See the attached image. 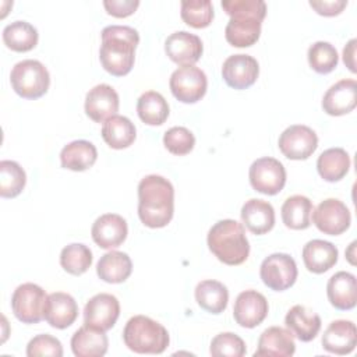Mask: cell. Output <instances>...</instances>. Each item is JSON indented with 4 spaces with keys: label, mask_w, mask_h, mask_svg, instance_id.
<instances>
[{
    "label": "cell",
    "mask_w": 357,
    "mask_h": 357,
    "mask_svg": "<svg viewBox=\"0 0 357 357\" xmlns=\"http://www.w3.org/2000/svg\"><path fill=\"white\" fill-rule=\"evenodd\" d=\"M251 187L265 195H276L286 184V169L275 158H259L252 162L248 172Z\"/></svg>",
    "instance_id": "obj_10"
},
{
    "label": "cell",
    "mask_w": 357,
    "mask_h": 357,
    "mask_svg": "<svg viewBox=\"0 0 357 357\" xmlns=\"http://www.w3.org/2000/svg\"><path fill=\"white\" fill-rule=\"evenodd\" d=\"M308 64L318 74H329L339 63V56L333 45L318 40L308 47Z\"/></svg>",
    "instance_id": "obj_38"
},
{
    "label": "cell",
    "mask_w": 357,
    "mask_h": 357,
    "mask_svg": "<svg viewBox=\"0 0 357 357\" xmlns=\"http://www.w3.org/2000/svg\"><path fill=\"white\" fill-rule=\"evenodd\" d=\"M46 301L47 294L40 286L22 283L11 296V310L22 324H38L43 319Z\"/></svg>",
    "instance_id": "obj_7"
},
{
    "label": "cell",
    "mask_w": 357,
    "mask_h": 357,
    "mask_svg": "<svg viewBox=\"0 0 357 357\" xmlns=\"http://www.w3.org/2000/svg\"><path fill=\"white\" fill-rule=\"evenodd\" d=\"M357 105L356 79H340L333 84L322 98V109L329 116H343Z\"/></svg>",
    "instance_id": "obj_19"
},
{
    "label": "cell",
    "mask_w": 357,
    "mask_h": 357,
    "mask_svg": "<svg viewBox=\"0 0 357 357\" xmlns=\"http://www.w3.org/2000/svg\"><path fill=\"white\" fill-rule=\"evenodd\" d=\"M278 145L287 159L305 160L315 152L318 137L312 128L303 124H294L280 134Z\"/></svg>",
    "instance_id": "obj_12"
},
{
    "label": "cell",
    "mask_w": 357,
    "mask_h": 357,
    "mask_svg": "<svg viewBox=\"0 0 357 357\" xmlns=\"http://www.w3.org/2000/svg\"><path fill=\"white\" fill-rule=\"evenodd\" d=\"M60 265L67 273L79 276L92 265V251L81 243L68 244L60 252Z\"/></svg>",
    "instance_id": "obj_36"
},
{
    "label": "cell",
    "mask_w": 357,
    "mask_h": 357,
    "mask_svg": "<svg viewBox=\"0 0 357 357\" xmlns=\"http://www.w3.org/2000/svg\"><path fill=\"white\" fill-rule=\"evenodd\" d=\"M195 300L198 305L211 314H222L229 301L227 287L218 280H202L195 287Z\"/></svg>",
    "instance_id": "obj_31"
},
{
    "label": "cell",
    "mask_w": 357,
    "mask_h": 357,
    "mask_svg": "<svg viewBox=\"0 0 357 357\" xmlns=\"http://www.w3.org/2000/svg\"><path fill=\"white\" fill-rule=\"evenodd\" d=\"M350 169V156L343 148H329L317 160L318 174L329 183L342 180Z\"/></svg>",
    "instance_id": "obj_32"
},
{
    "label": "cell",
    "mask_w": 357,
    "mask_h": 357,
    "mask_svg": "<svg viewBox=\"0 0 357 357\" xmlns=\"http://www.w3.org/2000/svg\"><path fill=\"white\" fill-rule=\"evenodd\" d=\"M10 82L17 95L24 99H38L43 96L50 85L47 68L38 60L26 59L18 61L11 73Z\"/></svg>",
    "instance_id": "obj_6"
},
{
    "label": "cell",
    "mask_w": 357,
    "mask_h": 357,
    "mask_svg": "<svg viewBox=\"0 0 357 357\" xmlns=\"http://www.w3.org/2000/svg\"><path fill=\"white\" fill-rule=\"evenodd\" d=\"M284 324L287 329L301 342H311L317 337L321 329L319 315L300 304L287 311Z\"/></svg>",
    "instance_id": "obj_26"
},
{
    "label": "cell",
    "mask_w": 357,
    "mask_h": 357,
    "mask_svg": "<svg viewBox=\"0 0 357 357\" xmlns=\"http://www.w3.org/2000/svg\"><path fill=\"white\" fill-rule=\"evenodd\" d=\"M138 117L148 126H160L169 117V103L156 91L144 92L137 102Z\"/></svg>",
    "instance_id": "obj_35"
},
{
    "label": "cell",
    "mask_w": 357,
    "mask_h": 357,
    "mask_svg": "<svg viewBox=\"0 0 357 357\" xmlns=\"http://www.w3.org/2000/svg\"><path fill=\"white\" fill-rule=\"evenodd\" d=\"M312 223L319 231L329 236H339L344 233L351 222L349 208L336 198H328L321 201L315 209H312Z\"/></svg>",
    "instance_id": "obj_11"
},
{
    "label": "cell",
    "mask_w": 357,
    "mask_h": 357,
    "mask_svg": "<svg viewBox=\"0 0 357 357\" xmlns=\"http://www.w3.org/2000/svg\"><path fill=\"white\" fill-rule=\"evenodd\" d=\"M169 86L177 100L195 103L205 96L208 79L201 68L195 66H180L170 75Z\"/></svg>",
    "instance_id": "obj_8"
},
{
    "label": "cell",
    "mask_w": 357,
    "mask_h": 357,
    "mask_svg": "<svg viewBox=\"0 0 357 357\" xmlns=\"http://www.w3.org/2000/svg\"><path fill=\"white\" fill-rule=\"evenodd\" d=\"M294 351L296 343L293 333L282 326H271L261 333L254 356L290 357Z\"/></svg>",
    "instance_id": "obj_23"
},
{
    "label": "cell",
    "mask_w": 357,
    "mask_h": 357,
    "mask_svg": "<svg viewBox=\"0 0 357 357\" xmlns=\"http://www.w3.org/2000/svg\"><path fill=\"white\" fill-rule=\"evenodd\" d=\"M78 317V305L73 296L63 291H54L47 296L43 319L56 329L71 326Z\"/></svg>",
    "instance_id": "obj_21"
},
{
    "label": "cell",
    "mask_w": 357,
    "mask_h": 357,
    "mask_svg": "<svg viewBox=\"0 0 357 357\" xmlns=\"http://www.w3.org/2000/svg\"><path fill=\"white\" fill-rule=\"evenodd\" d=\"M26 184L25 170L14 160L0 162V195L3 198H15Z\"/></svg>",
    "instance_id": "obj_37"
},
{
    "label": "cell",
    "mask_w": 357,
    "mask_h": 357,
    "mask_svg": "<svg viewBox=\"0 0 357 357\" xmlns=\"http://www.w3.org/2000/svg\"><path fill=\"white\" fill-rule=\"evenodd\" d=\"M26 356L28 357H38V356H50V357H61L63 356V346L59 339L52 335L42 333L32 337L26 346Z\"/></svg>",
    "instance_id": "obj_42"
},
{
    "label": "cell",
    "mask_w": 357,
    "mask_h": 357,
    "mask_svg": "<svg viewBox=\"0 0 357 357\" xmlns=\"http://www.w3.org/2000/svg\"><path fill=\"white\" fill-rule=\"evenodd\" d=\"M98 159L96 146L86 139H77L67 144L60 152L61 167L73 172H84L95 165Z\"/></svg>",
    "instance_id": "obj_28"
},
{
    "label": "cell",
    "mask_w": 357,
    "mask_h": 357,
    "mask_svg": "<svg viewBox=\"0 0 357 357\" xmlns=\"http://www.w3.org/2000/svg\"><path fill=\"white\" fill-rule=\"evenodd\" d=\"M181 20L197 29L206 28L213 20V6L209 0L181 1Z\"/></svg>",
    "instance_id": "obj_39"
},
{
    "label": "cell",
    "mask_w": 357,
    "mask_h": 357,
    "mask_svg": "<svg viewBox=\"0 0 357 357\" xmlns=\"http://www.w3.org/2000/svg\"><path fill=\"white\" fill-rule=\"evenodd\" d=\"M91 234L95 244H98L100 248H117L127 238V222L117 213H105L93 222Z\"/></svg>",
    "instance_id": "obj_16"
},
{
    "label": "cell",
    "mask_w": 357,
    "mask_h": 357,
    "mask_svg": "<svg viewBox=\"0 0 357 357\" xmlns=\"http://www.w3.org/2000/svg\"><path fill=\"white\" fill-rule=\"evenodd\" d=\"M241 220L254 234H265L275 226V209L264 199H248L241 208Z\"/></svg>",
    "instance_id": "obj_24"
},
{
    "label": "cell",
    "mask_w": 357,
    "mask_h": 357,
    "mask_svg": "<svg viewBox=\"0 0 357 357\" xmlns=\"http://www.w3.org/2000/svg\"><path fill=\"white\" fill-rule=\"evenodd\" d=\"M202 42L199 36L187 31H177L167 36L165 52L167 57L180 66H194L202 56Z\"/></svg>",
    "instance_id": "obj_17"
},
{
    "label": "cell",
    "mask_w": 357,
    "mask_h": 357,
    "mask_svg": "<svg viewBox=\"0 0 357 357\" xmlns=\"http://www.w3.org/2000/svg\"><path fill=\"white\" fill-rule=\"evenodd\" d=\"M259 75L258 61L250 54L229 56L222 66V77L233 89H247Z\"/></svg>",
    "instance_id": "obj_14"
},
{
    "label": "cell",
    "mask_w": 357,
    "mask_h": 357,
    "mask_svg": "<svg viewBox=\"0 0 357 357\" xmlns=\"http://www.w3.org/2000/svg\"><path fill=\"white\" fill-rule=\"evenodd\" d=\"M124 344L138 354H160L170 342L167 329L145 315H134L123 329Z\"/></svg>",
    "instance_id": "obj_5"
},
{
    "label": "cell",
    "mask_w": 357,
    "mask_h": 357,
    "mask_svg": "<svg viewBox=\"0 0 357 357\" xmlns=\"http://www.w3.org/2000/svg\"><path fill=\"white\" fill-rule=\"evenodd\" d=\"M120 315L119 300L109 293L95 294L84 307V325L102 332L112 329Z\"/></svg>",
    "instance_id": "obj_13"
},
{
    "label": "cell",
    "mask_w": 357,
    "mask_h": 357,
    "mask_svg": "<svg viewBox=\"0 0 357 357\" xmlns=\"http://www.w3.org/2000/svg\"><path fill=\"white\" fill-rule=\"evenodd\" d=\"M139 1L138 0H105L103 7L106 8L107 14L117 17V18H124L135 13L138 8Z\"/></svg>",
    "instance_id": "obj_43"
},
{
    "label": "cell",
    "mask_w": 357,
    "mask_h": 357,
    "mask_svg": "<svg viewBox=\"0 0 357 357\" xmlns=\"http://www.w3.org/2000/svg\"><path fill=\"white\" fill-rule=\"evenodd\" d=\"M174 213V188L163 176H145L138 184V216L151 229L170 223Z\"/></svg>",
    "instance_id": "obj_1"
},
{
    "label": "cell",
    "mask_w": 357,
    "mask_h": 357,
    "mask_svg": "<svg viewBox=\"0 0 357 357\" xmlns=\"http://www.w3.org/2000/svg\"><path fill=\"white\" fill-rule=\"evenodd\" d=\"M137 137L134 123L126 116H113L103 123L102 138L113 149L128 148Z\"/></svg>",
    "instance_id": "obj_30"
},
{
    "label": "cell",
    "mask_w": 357,
    "mask_h": 357,
    "mask_svg": "<svg viewBox=\"0 0 357 357\" xmlns=\"http://www.w3.org/2000/svg\"><path fill=\"white\" fill-rule=\"evenodd\" d=\"M163 145L170 153L183 156L192 151L195 137L185 127H172L163 135Z\"/></svg>",
    "instance_id": "obj_41"
},
{
    "label": "cell",
    "mask_w": 357,
    "mask_h": 357,
    "mask_svg": "<svg viewBox=\"0 0 357 357\" xmlns=\"http://www.w3.org/2000/svg\"><path fill=\"white\" fill-rule=\"evenodd\" d=\"M244 340L231 332H222L216 335L209 347L213 357H241L245 354Z\"/></svg>",
    "instance_id": "obj_40"
},
{
    "label": "cell",
    "mask_w": 357,
    "mask_h": 357,
    "mask_svg": "<svg viewBox=\"0 0 357 357\" xmlns=\"http://www.w3.org/2000/svg\"><path fill=\"white\" fill-rule=\"evenodd\" d=\"M326 296L332 307L340 311H347L356 307L357 303V282L350 272H336L326 284Z\"/></svg>",
    "instance_id": "obj_22"
},
{
    "label": "cell",
    "mask_w": 357,
    "mask_h": 357,
    "mask_svg": "<svg viewBox=\"0 0 357 357\" xmlns=\"http://www.w3.org/2000/svg\"><path fill=\"white\" fill-rule=\"evenodd\" d=\"M310 6L319 14V15H324V17H335V15H339L343 8L347 6V1L346 0H321V1H315V0H311L310 1Z\"/></svg>",
    "instance_id": "obj_44"
},
{
    "label": "cell",
    "mask_w": 357,
    "mask_h": 357,
    "mask_svg": "<svg viewBox=\"0 0 357 357\" xmlns=\"http://www.w3.org/2000/svg\"><path fill=\"white\" fill-rule=\"evenodd\" d=\"M356 43L357 40L351 39L343 49V63L351 73H356Z\"/></svg>",
    "instance_id": "obj_45"
},
{
    "label": "cell",
    "mask_w": 357,
    "mask_h": 357,
    "mask_svg": "<svg viewBox=\"0 0 357 357\" xmlns=\"http://www.w3.org/2000/svg\"><path fill=\"white\" fill-rule=\"evenodd\" d=\"M268 311L269 305L264 294L257 290H245L234 301L233 317L240 326L251 329L264 322Z\"/></svg>",
    "instance_id": "obj_15"
},
{
    "label": "cell",
    "mask_w": 357,
    "mask_h": 357,
    "mask_svg": "<svg viewBox=\"0 0 357 357\" xmlns=\"http://www.w3.org/2000/svg\"><path fill=\"white\" fill-rule=\"evenodd\" d=\"M322 347L333 354L344 356L357 344V329L354 322L347 319L332 321L322 335Z\"/></svg>",
    "instance_id": "obj_20"
},
{
    "label": "cell",
    "mask_w": 357,
    "mask_h": 357,
    "mask_svg": "<svg viewBox=\"0 0 357 357\" xmlns=\"http://www.w3.org/2000/svg\"><path fill=\"white\" fill-rule=\"evenodd\" d=\"M222 8L230 15L225 29L226 40L234 47H250L259 39L261 24L266 15L262 0H225Z\"/></svg>",
    "instance_id": "obj_2"
},
{
    "label": "cell",
    "mask_w": 357,
    "mask_h": 357,
    "mask_svg": "<svg viewBox=\"0 0 357 357\" xmlns=\"http://www.w3.org/2000/svg\"><path fill=\"white\" fill-rule=\"evenodd\" d=\"M139 43L137 29L127 25H109L102 31L99 60L102 67L114 77L127 75L135 60V47Z\"/></svg>",
    "instance_id": "obj_3"
},
{
    "label": "cell",
    "mask_w": 357,
    "mask_h": 357,
    "mask_svg": "<svg viewBox=\"0 0 357 357\" xmlns=\"http://www.w3.org/2000/svg\"><path fill=\"white\" fill-rule=\"evenodd\" d=\"M119 95L107 84H99L85 96V113L95 123H105L119 112Z\"/></svg>",
    "instance_id": "obj_18"
},
{
    "label": "cell",
    "mask_w": 357,
    "mask_h": 357,
    "mask_svg": "<svg viewBox=\"0 0 357 357\" xmlns=\"http://www.w3.org/2000/svg\"><path fill=\"white\" fill-rule=\"evenodd\" d=\"M107 346L109 340L105 332L88 325L77 329L71 337V350L77 357H102L106 354Z\"/></svg>",
    "instance_id": "obj_27"
},
{
    "label": "cell",
    "mask_w": 357,
    "mask_h": 357,
    "mask_svg": "<svg viewBox=\"0 0 357 357\" xmlns=\"http://www.w3.org/2000/svg\"><path fill=\"white\" fill-rule=\"evenodd\" d=\"M38 31L26 21H14L4 26L3 42L13 52L24 53L38 45Z\"/></svg>",
    "instance_id": "obj_34"
},
{
    "label": "cell",
    "mask_w": 357,
    "mask_h": 357,
    "mask_svg": "<svg viewBox=\"0 0 357 357\" xmlns=\"http://www.w3.org/2000/svg\"><path fill=\"white\" fill-rule=\"evenodd\" d=\"M132 272V262L128 254L121 251H109L100 257L96 265L99 279L106 283H123Z\"/></svg>",
    "instance_id": "obj_29"
},
{
    "label": "cell",
    "mask_w": 357,
    "mask_h": 357,
    "mask_svg": "<svg viewBox=\"0 0 357 357\" xmlns=\"http://www.w3.org/2000/svg\"><path fill=\"white\" fill-rule=\"evenodd\" d=\"M312 202L304 195H291L282 205V220L291 230H304L311 225Z\"/></svg>",
    "instance_id": "obj_33"
},
{
    "label": "cell",
    "mask_w": 357,
    "mask_h": 357,
    "mask_svg": "<svg viewBox=\"0 0 357 357\" xmlns=\"http://www.w3.org/2000/svg\"><path fill=\"white\" fill-rule=\"evenodd\" d=\"M339 251L331 243L325 240H311L303 248V261L305 268L312 273H325L337 262Z\"/></svg>",
    "instance_id": "obj_25"
},
{
    "label": "cell",
    "mask_w": 357,
    "mask_h": 357,
    "mask_svg": "<svg viewBox=\"0 0 357 357\" xmlns=\"http://www.w3.org/2000/svg\"><path fill=\"white\" fill-rule=\"evenodd\" d=\"M298 271L296 261L283 252H275L266 257L259 268V276L266 287L275 291H283L296 283Z\"/></svg>",
    "instance_id": "obj_9"
},
{
    "label": "cell",
    "mask_w": 357,
    "mask_h": 357,
    "mask_svg": "<svg viewBox=\"0 0 357 357\" xmlns=\"http://www.w3.org/2000/svg\"><path fill=\"white\" fill-rule=\"evenodd\" d=\"M211 252L226 265H241L250 255L244 226L233 219L216 222L206 237Z\"/></svg>",
    "instance_id": "obj_4"
}]
</instances>
